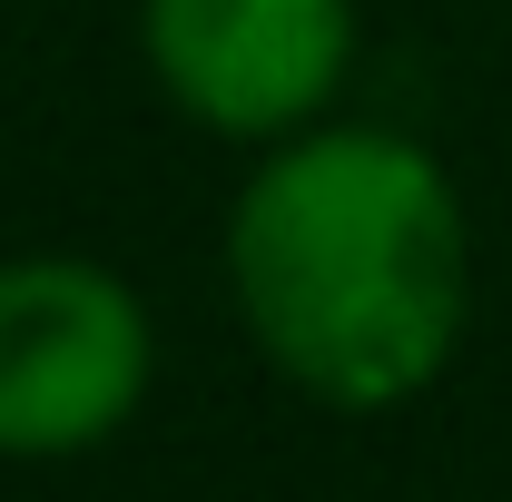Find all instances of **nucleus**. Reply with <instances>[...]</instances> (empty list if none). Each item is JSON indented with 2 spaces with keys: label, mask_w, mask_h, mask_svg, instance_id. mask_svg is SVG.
I'll use <instances>...</instances> for the list:
<instances>
[{
  "label": "nucleus",
  "mask_w": 512,
  "mask_h": 502,
  "mask_svg": "<svg viewBox=\"0 0 512 502\" xmlns=\"http://www.w3.org/2000/svg\"><path fill=\"white\" fill-rule=\"evenodd\" d=\"M217 286L256 365L325 414H404L463 365L483 306V247L463 178L384 119H316L256 148Z\"/></svg>",
  "instance_id": "f257e3e1"
},
{
  "label": "nucleus",
  "mask_w": 512,
  "mask_h": 502,
  "mask_svg": "<svg viewBox=\"0 0 512 502\" xmlns=\"http://www.w3.org/2000/svg\"><path fill=\"white\" fill-rule=\"evenodd\" d=\"M158 394V315L109 256H0V463H89Z\"/></svg>",
  "instance_id": "f03ea898"
},
{
  "label": "nucleus",
  "mask_w": 512,
  "mask_h": 502,
  "mask_svg": "<svg viewBox=\"0 0 512 502\" xmlns=\"http://www.w3.org/2000/svg\"><path fill=\"white\" fill-rule=\"evenodd\" d=\"M128 30H138L148 89L247 158L335 119L365 50L355 0H138Z\"/></svg>",
  "instance_id": "7ed1b4c3"
}]
</instances>
